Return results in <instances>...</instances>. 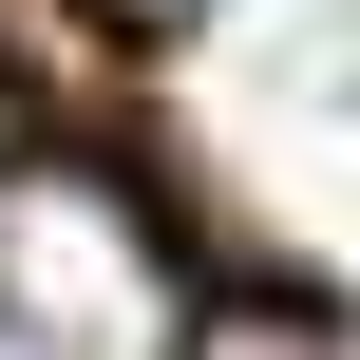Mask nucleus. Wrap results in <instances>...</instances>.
<instances>
[{"label": "nucleus", "instance_id": "nucleus-1", "mask_svg": "<svg viewBox=\"0 0 360 360\" xmlns=\"http://www.w3.org/2000/svg\"><path fill=\"white\" fill-rule=\"evenodd\" d=\"M190 360H342V323H323V304H209Z\"/></svg>", "mask_w": 360, "mask_h": 360}, {"label": "nucleus", "instance_id": "nucleus-2", "mask_svg": "<svg viewBox=\"0 0 360 360\" xmlns=\"http://www.w3.org/2000/svg\"><path fill=\"white\" fill-rule=\"evenodd\" d=\"M133 19H190V0H133Z\"/></svg>", "mask_w": 360, "mask_h": 360}]
</instances>
